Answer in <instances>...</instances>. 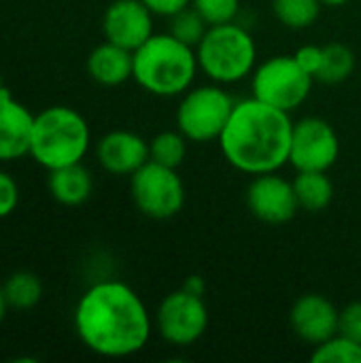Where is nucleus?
Returning a JSON list of instances; mask_svg holds the SVG:
<instances>
[{
    "instance_id": "f257e3e1",
    "label": "nucleus",
    "mask_w": 361,
    "mask_h": 363,
    "mask_svg": "<svg viewBox=\"0 0 361 363\" xmlns=\"http://www.w3.org/2000/svg\"><path fill=\"white\" fill-rule=\"evenodd\" d=\"M72 323L83 347L106 359L140 353L155 325L143 298L115 279L98 281L81 294Z\"/></svg>"
},
{
    "instance_id": "f03ea898",
    "label": "nucleus",
    "mask_w": 361,
    "mask_h": 363,
    "mask_svg": "<svg viewBox=\"0 0 361 363\" xmlns=\"http://www.w3.org/2000/svg\"><path fill=\"white\" fill-rule=\"evenodd\" d=\"M294 121L291 113L257 98L236 100L234 111L219 136L223 160L243 174L279 172L289 164Z\"/></svg>"
},
{
    "instance_id": "7ed1b4c3",
    "label": "nucleus",
    "mask_w": 361,
    "mask_h": 363,
    "mask_svg": "<svg viewBox=\"0 0 361 363\" xmlns=\"http://www.w3.org/2000/svg\"><path fill=\"white\" fill-rule=\"evenodd\" d=\"M198 72L196 47L181 43L170 32H155L134 51L132 79L153 96H183L196 83Z\"/></svg>"
},
{
    "instance_id": "20e7f679",
    "label": "nucleus",
    "mask_w": 361,
    "mask_h": 363,
    "mask_svg": "<svg viewBox=\"0 0 361 363\" xmlns=\"http://www.w3.org/2000/svg\"><path fill=\"white\" fill-rule=\"evenodd\" d=\"M89 147L91 130L77 108L55 104L34 115L30 157L47 172L81 164Z\"/></svg>"
},
{
    "instance_id": "39448f33",
    "label": "nucleus",
    "mask_w": 361,
    "mask_h": 363,
    "mask_svg": "<svg viewBox=\"0 0 361 363\" xmlns=\"http://www.w3.org/2000/svg\"><path fill=\"white\" fill-rule=\"evenodd\" d=\"M200 72L219 85H234L253 74L257 66V43L240 21L209 26L196 47Z\"/></svg>"
},
{
    "instance_id": "423d86ee",
    "label": "nucleus",
    "mask_w": 361,
    "mask_h": 363,
    "mask_svg": "<svg viewBox=\"0 0 361 363\" xmlns=\"http://www.w3.org/2000/svg\"><path fill=\"white\" fill-rule=\"evenodd\" d=\"M234 96L219 83L191 85L179 100L177 106V130L185 134L189 143H213L219 140L232 111Z\"/></svg>"
},
{
    "instance_id": "0eeeda50",
    "label": "nucleus",
    "mask_w": 361,
    "mask_h": 363,
    "mask_svg": "<svg viewBox=\"0 0 361 363\" xmlns=\"http://www.w3.org/2000/svg\"><path fill=\"white\" fill-rule=\"evenodd\" d=\"M313 81L315 79L300 68L294 55H274L255 66L251 74V96L291 113L309 100Z\"/></svg>"
},
{
    "instance_id": "6e6552de",
    "label": "nucleus",
    "mask_w": 361,
    "mask_h": 363,
    "mask_svg": "<svg viewBox=\"0 0 361 363\" xmlns=\"http://www.w3.org/2000/svg\"><path fill=\"white\" fill-rule=\"evenodd\" d=\"M130 198L140 215L164 221L183 211L185 185L177 168L149 160L130 177Z\"/></svg>"
},
{
    "instance_id": "1a4fd4ad",
    "label": "nucleus",
    "mask_w": 361,
    "mask_h": 363,
    "mask_svg": "<svg viewBox=\"0 0 361 363\" xmlns=\"http://www.w3.org/2000/svg\"><path fill=\"white\" fill-rule=\"evenodd\" d=\"M153 323L166 345L179 349L196 345L209 330V308L204 296L189 294L183 287L168 294L160 302Z\"/></svg>"
},
{
    "instance_id": "9d476101",
    "label": "nucleus",
    "mask_w": 361,
    "mask_h": 363,
    "mask_svg": "<svg viewBox=\"0 0 361 363\" xmlns=\"http://www.w3.org/2000/svg\"><path fill=\"white\" fill-rule=\"evenodd\" d=\"M340 157V138L330 121L321 117H302L294 121L289 164L296 172H328Z\"/></svg>"
},
{
    "instance_id": "9b49d317",
    "label": "nucleus",
    "mask_w": 361,
    "mask_h": 363,
    "mask_svg": "<svg viewBox=\"0 0 361 363\" xmlns=\"http://www.w3.org/2000/svg\"><path fill=\"white\" fill-rule=\"evenodd\" d=\"M247 208L255 219L268 225L289 223L298 211V198L294 191V183L279 172H266L253 177L247 187Z\"/></svg>"
},
{
    "instance_id": "f8f14e48",
    "label": "nucleus",
    "mask_w": 361,
    "mask_h": 363,
    "mask_svg": "<svg viewBox=\"0 0 361 363\" xmlns=\"http://www.w3.org/2000/svg\"><path fill=\"white\" fill-rule=\"evenodd\" d=\"M104 40L136 51L155 34V15L143 0H113L102 15Z\"/></svg>"
},
{
    "instance_id": "ddd939ff",
    "label": "nucleus",
    "mask_w": 361,
    "mask_h": 363,
    "mask_svg": "<svg viewBox=\"0 0 361 363\" xmlns=\"http://www.w3.org/2000/svg\"><path fill=\"white\" fill-rule=\"evenodd\" d=\"M338 319L340 311L321 294L300 296L289 311V323L294 334L311 347H317L336 336Z\"/></svg>"
},
{
    "instance_id": "4468645a",
    "label": "nucleus",
    "mask_w": 361,
    "mask_h": 363,
    "mask_svg": "<svg viewBox=\"0 0 361 363\" xmlns=\"http://www.w3.org/2000/svg\"><path fill=\"white\" fill-rule=\"evenodd\" d=\"M96 160L113 177H132L149 162V140L132 130H113L96 143Z\"/></svg>"
},
{
    "instance_id": "2eb2a0df",
    "label": "nucleus",
    "mask_w": 361,
    "mask_h": 363,
    "mask_svg": "<svg viewBox=\"0 0 361 363\" xmlns=\"http://www.w3.org/2000/svg\"><path fill=\"white\" fill-rule=\"evenodd\" d=\"M34 115L11 94L0 98V162H15L30 155Z\"/></svg>"
},
{
    "instance_id": "dca6fc26",
    "label": "nucleus",
    "mask_w": 361,
    "mask_h": 363,
    "mask_svg": "<svg viewBox=\"0 0 361 363\" xmlns=\"http://www.w3.org/2000/svg\"><path fill=\"white\" fill-rule=\"evenodd\" d=\"M87 74L102 87L123 85L134 74V51L104 40L87 55Z\"/></svg>"
},
{
    "instance_id": "f3484780",
    "label": "nucleus",
    "mask_w": 361,
    "mask_h": 363,
    "mask_svg": "<svg viewBox=\"0 0 361 363\" xmlns=\"http://www.w3.org/2000/svg\"><path fill=\"white\" fill-rule=\"evenodd\" d=\"M47 187L51 198L62 206H81L94 194V177L81 164L49 170Z\"/></svg>"
},
{
    "instance_id": "a211bd4d",
    "label": "nucleus",
    "mask_w": 361,
    "mask_h": 363,
    "mask_svg": "<svg viewBox=\"0 0 361 363\" xmlns=\"http://www.w3.org/2000/svg\"><path fill=\"white\" fill-rule=\"evenodd\" d=\"M294 191L300 204V211L321 213L334 200V183L328 172L319 170H302L294 177Z\"/></svg>"
},
{
    "instance_id": "6ab92c4d",
    "label": "nucleus",
    "mask_w": 361,
    "mask_h": 363,
    "mask_svg": "<svg viewBox=\"0 0 361 363\" xmlns=\"http://www.w3.org/2000/svg\"><path fill=\"white\" fill-rule=\"evenodd\" d=\"M2 289H4V296H6L11 311H21V313L36 308L43 300V294H45L43 281L38 279V274H34L30 270L13 272L4 281Z\"/></svg>"
},
{
    "instance_id": "aec40b11",
    "label": "nucleus",
    "mask_w": 361,
    "mask_h": 363,
    "mask_svg": "<svg viewBox=\"0 0 361 363\" xmlns=\"http://www.w3.org/2000/svg\"><path fill=\"white\" fill-rule=\"evenodd\" d=\"M355 64L357 60L351 47L345 43H328L323 45V62L315 79L328 85H338L353 74Z\"/></svg>"
},
{
    "instance_id": "412c9836",
    "label": "nucleus",
    "mask_w": 361,
    "mask_h": 363,
    "mask_svg": "<svg viewBox=\"0 0 361 363\" xmlns=\"http://www.w3.org/2000/svg\"><path fill=\"white\" fill-rule=\"evenodd\" d=\"M189 140L181 130H162L149 140V160L168 168H177L185 162Z\"/></svg>"
},
{
    "instance_id": "4be33fe9",
    "label": "nucleus",
    "mask_w": 361,
    "mask_h": 363,
    "mask_svg": "<svg viewBox=\"0 0 361 363\" xmlns=\"http://www.w3.org/2000/svg\"><path fill=\"white\" fill-rule=\"evenodd\" d=\"M321 6L319 0H272L274 17L291 30L311 28L321 15Z\"/></svg>"
},
{
    "instance_id": "5701e85b",
    "label": "nucleus",
    "mask_w": 361,
    "mask_h": 363,
    "mask_svg": "<svg viewBox=\"0 0 361 363\" xmlns=\"http://www.w3.org/2000/svg\"><path fill=\"white\" fill-rule=\"evenodd\" d=\"M313 363H361V342H355L343 334L332 336L330 340L315 347Z\"/></svg>"
},
{
    "instance_id": "b1692460",
    "label": "nucleus",
    "mask_w": 361,
    "mask_h": 363,
    "mask_svg": "<svg viewBox=\"0 0 361 363\" xmlns=\"http://www.w3.org/2000/svg\"><path fill=\"white\" fill-rule=\"evenodd\" d=\"M206 30H209V23L191 4L174 13L172 17H168V32L189 47H198Z\"/></svg>"
},
{
    "instance_id": "393cba45",
    "label": "nucleus",
    "mask_w": 361,
    "mask_h": 363,
    "mask_svg": "<svg viewBox=\"0 0 361 363\" xmlns=\"http://www.w3.org/2000/svg\"><path fill=\"white\" fill-rule=\"evenodd\" d=\"M191 6L204 17L209 26L238 21L240 17V0H191Z\"/></svg>"
},
{
    "instance_id": "a878e982",
    "label": "nucleus",
    "mask_w": 361,
    "mask_h": 363,
    "mask_svg": "<svg viewBox=\"0 0 361 363\" xmlns=\"http://www.w3.org/2000/svg\"><path fill=\"white\" fill-rule=\"evenodd\" d=\"M19 204V185L11 172L0 170V219H6L15 213Z\"/></svg>"
},
{
    "instance_id": "bb28decb",
    "label": "nucleus",
    "mask_w": 361,
    "mask_h": 363,
    "mask_svg": "<svg viewBox=\"0 0 361 363\" xmlns=\"http://www.w3.org/2000/svg\"><path fill=\"white\" fill-rule=\"evenodd\" d=\"M338 334L361 342V302H351L340 311Z\"/></svg>"
},
{
    "instance_id": "cd10ccee",
    "label": "nucleus",
    "mask_w": 361,
    "mask_h": 363,
    "mask_svg": "<svg viewBox=\"0 0 361 363\" xmlns=\"http://www.w3.org/2000/svg\"><path fill=\"white\" fill-rule=\"evenodd\" d=\"M294 57L300 64V68L315 79L319 68H321V62H323V47H319V45H302L294 53Z\"/></svg>"
},
{
    "instance_id": "c85d7f7f",
    "label": "nucleus",
    "mask_w": 361,
    "mask_h": 363,
    "mask_svg": "<svg viewBox=\"0 0 361 363\" xmlns=\"http://www.w3.org/2000/svg\"><path fill=\"white\" fill-rule=\"evenodd\" d=\"M143 2L149 6V11L155 17H166V19L191 4V0H143Z\"/></svg>"
},
{
    "instance_id": "c756f323",
    "label": "nucleus",
    "mask_w": 361,
    "mask_h": 363,
    "mask_svg": "<svg viewBox=\"0 0 361 363\" xmlns=\"http://www.w3.org/2000/svg\"><path fill=\"white\" fill-rule=\"evenodd\" d=\"M183 289H187L189 294H196V296H204V294H206V283H204V279H202V277L191 274V277H187V281H185Z\"/></svg>"
},
{
    "instance_id": "7c9ffc66",
    "label": "nucleus",
    "mask_w": 361,
    "mask_h": 363,
    "mask_svg": "<svg viewBox=\"0 0 361 363\" xmlns=\"http://www.w3.org/2000/svg\"><path fill=\"white\" fill-rule=\"evenodd\" d=\"M9 311H11V306H9L6 296H4V289H2V285H0V325L4 323V319H6V315H9Z\"/></svg>"
},
{
    "instance_id": "2f4dec72",
    "label": "nucleus",
    "mask_w": 361,
    "mask_h": 363,
    "mask_svg": "<svg viewBox=\"0 0 361 363\" xmlns=\"http://www.w3.org/2000/svg\"><path fill=\"white\" fill-rule=\"evenodd\" d=\"M319 2L326 4V6H343V4H347L351 0H319Z\"/></svg>"
},
{
    "instance_id": "473e14b6",
    "label": "nucleus",
    "mask_w": 361,
    "mask_h": 363,
    "mask_svg": "<svg viewBox=\"0 0 361 363\" xmlns=\"http://www.w3.org/2000/svg\"><path fill=\"white\" fill-rule=\"evenodd\" d=\"M11 91H9V87L4 85V79H2V74H0V98H4V96H9Z\"/></svg>"
}]
</instances>
